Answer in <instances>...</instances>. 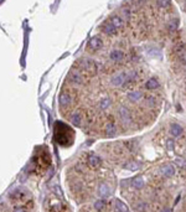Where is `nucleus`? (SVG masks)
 Here are the masks:
<instances>
[{
    "label": "nucleus",
    "instance_id": "1",
    "mask_svg": "<svg viewBox=\"0 0 186 212\" xmlns=\"http://www.w3.org/2000/svg\"><path fill=\"white\" fill-rule=\"evenodd\" d=\"M76 131L66 122L57 121L54 125V139L61 148H70L75 143Z\"/></svg>",
    "mask_w": 186,
    "mask_h": 212
},
{
    "label": "nucleus",
    "instance_id": "2",
    "mask_svg": "<svg viewBox=\"0 0 186 212\" xmlns=\"http://www.w3.org/2000/svg\"><path fill=\"white\" fill-rule=\"evenodd\" d=\"M9 205L6 207H9L8 210L11 211H29V210H34L35 205H34V198L32 196L26 192V191H16L15 194L10 195V198H8Z\"/></svg>",
    "mask_w": 186,
    "mask_h": 212
},
{
    "label": "nucleus",
    "instance_id": "3",
    "mask_svg": "<svg viewBox=\"0 0 186 212\" xmlns=\"http://www.w3.org/2000/svg\"><path fill=\"white\" fill-rule=\"evenodd\" d=\"M31 164H32V169H31L32 174L41 176L42 174H45L47 171V167L51 164V154L48 153V150L45 145L36 148V151L32 156Z\"/></svg>",
    "mask_w": 186,
    "mask_h": 212
},
{
    "label": "nucleus",
    "instance_id": "4",
    "mask_svg": "<svg viewBox=\"0 0 186 212\" xmlns=\"http://www.w3.org/2000/svg\"><path fill=\"white\" fill-rule=\"evenodd\" d=\"M118 114H119V118H121V121L124 125H129L131 123V114H130V112L127 107H124V105L119 107Z\"/></svg>",
    "mask_w": 186,
    "mask_h": 212
},
{
    "label": "nucleus",
    "instance_id": "5",
    "mask_svg": "<svg viewBox=\"0 0 186 212\" xmlns=\"http://www.w3.org/2000/svg\"><path fill=\"white\" fill-rule=\"evenodd\" d=\"M102 46H103V40L99 36L92 37L88 42V50L91 48V51H98L102 48Z\"/></svg>",
    "mask_w": 186,
    "mask_h": 212
},
{
    "label": "nucleus",
    "instance_id": "6",
    "mask_svg": "<svg viewBox=\"0 0 186 212\" xmlns=\"http://www.w3.org/2000/svg\"><path fill=\"white\" fill-rule=\"evenodd\" d=\"M160 171H161V174L166 177H170L175 174V166L172 165V164H165L160 167Z\"/></svg>",
    "mask_w": 186,
    "mask_h": 212
},
{
    "label": "nucleus",
    "instance_id": "7",
    "mask_svg": "<svg viewBox=\"0 0 186 212\" xmlns=\"http://www.w3.org/2000/svg\"><path fill=\"white\" fill-rule=\"evenodd\" d=\"M109 57L114 62H121L124 58V54H123V51H121V50H112L111 54H109Z\"/></svg>",
    "mask_w": 186,
    "mask_h": 212
},
{
    "label": "nucleus",
    "instance_id": "8",
    "mask_svg": "<svg viewBox=\"0 0 186 212\" xmlns=\"http://www.w3.org/2000/svg\"><path fill=\"white\" fill-rule=\"evenodd\" d=\"M114 28L117 29V31H118V29H121L122 26H123V19L119 16V15H114V16H112L111 18V21H109Z\"/></svg>",
    "mask_w": 186,
    "mask_h": 212
},
{
    "label": "nucleus",
    "instance_id": "9",
    "mask_svg": "<svg viewBox=\"0 0 186 212\" xmlns=\"http://www.w3.org/2000/svg\"><path fill=\"white\" fill-rule=\"evenodd\" d=\"M130 185L134 189H141L144 186V179H143V176H135L134 179L131 180Z\"/></svg>",
    "mask_w": 186,
    "mask_h": 212
},
{
    "label": "nucleus",
    "instance_id": "10",
    "mask_svg": "<svg viewBox=\"0 0 186 212\" xmlns=\"http://www.w3.org/2000/svg\"><path fill=\"white\" fill-rule=\"evenodd\" d=\"M141 97H143V93L140 91H133V92H129V93H128V99L130 102H137Z\"/></svg>",
    "mask_w": 186,
    "mask_h": 212
},
{
    "label": "nucleus",
    "instance_id": "11",
    "mask_svg": "<svg viewBox=\"0 0 186 212\" xmlns=\"http://www.w3.org/2000/svg\"><path fill=\"white\" fill-rule=\"evenodd\" d=\"M170 133H171V135H174V137L181 135V134H182V128H181V125H179V124H171V127H170Z\"/></svg>",
    "mask_w": 186,
    "mask_h": 212
},
{
    "label": "nucleus",
    "instance_id": "12",
    "mask_svg": "<svg viewBox=\"0 0 186 212\" xmlns=\"http://www.w3.org/2000/svg\"><path fill=\"white\" fill-rule=\"evenodd\" d=\"M178 28H179V19H172L171 21H169V24H168V30H169L170 32L176 31Z\"/></svg>",
    "mask_w": 186,
    "mask_h": 212
},
{
    "label": "nucleus",
    "instance_id": "13",
    "mask_svg": "<svg viewBox=\"0 0 186 212\" xmlns=\"http://www.w3.org/2000/svg\"><path fill=\"white\" fill-rule=\"evenodd\" d=\"M145 87H147L148 89H155L159 87V82H158V79L156 78H149L147 83H145Z\"/></svg>",
    "mask_w": 186,
    "mask_h": 212
},
{
    "label": "nucleus",
    "instance_id": "14",
    "mask_svg": "<svg viewBox=\"0 0 186 212\" xmlns=\"http://www.w3.org/2000/svg\"><path fill=\"white\" fill-rule=\"evenodd\" d=\"M123 167H124V169H127V170L135 171V170H138V169L140 167V165H139L138 163H135V161H129V163H127V164H125Z\"/></svg>",
    "mask_w": 186,
    "mask_h": 212
},
{
    "label": "nucleus",
    "instance_id": "15",
    "mask_svg": "<svg viewBox=\"0 0 186 212\" xmlns=\"http://www.w3.org/2000/svg\"><path fill=\"white\" fill-rule=\"evenodd\" d=\"M115 210L118 211H128V206L124 205L122 201H119V200H115Z\"/></svg>",
    "mask_w": 186,
    "mask_h": 212
},
{
    "label": "nucleus",
    "instance_id": "16",
    "mask_svg": "<svg viewBox=\"0 0 186 212\" xmlns=\"http://www.w3.org/2000/svg\"><path fill=\"white\" fill-rule=\"evenodd\" d=\"M156 3L159 8H168L170 5V0H158Z\"/></svg>",
    "mask_w": 186,
    "mask_h": 212
},
{
    "label": "nucleus",
    "instance_id": "17",
    "mask_svg": "<svg viewBox=\"0 0 186 212\" xmlns=\"http://www.w3.org/2000/svg\"><path fill=\"white\" fill-rule=\"evenodd\" d=\"M135 210H137V211H145V210H148V204L139 202V204L135 206Z\"/></svg>",
    "mask_w": 186,
    "mask_h": 212
},
{
    "label": "nucleus",
    "instance_id": "18",
    "mask_svg": "<svg viewBox=\"0 0 186 212\" xmlns=\"http://www.w3.org/2000/svg\"><path fill=\"white\" fill-rule=\"evenodd\" d=\"M175 163H176L179 166H181V167H186V161L184 160L182 157H176V159H175Z\"/></svg>",
    "mask_w": 186,
    "mask_h": 212
},
{
    "label": "nucleus",
    "instance_id": "19",
    "mask_svg": "<svg viewBox=\"0 0 186 212\" xmlns=\"http://www.w3.org/2000/svg\"><path fill=\"white\" fill-rule=\"evenodd\" d=\"M168 149L169 150H174V140H172V139L168 140Z\"/></svg>",
    "mask_w": 186,
    "mask_h": 212
},
{
    "label": "nucleus",
    "instance_id": "20",
    "mask_svg": "<svg viewBox=\"0 0 186 212\" xmlns=\"http://www.w3.org/2000/svg\"><path fill=\"white\" fill-rule=\"evenodd\" d=\"M180 60H181V63L186 65V52H184V54H181V56H180Z\"/></svg>",
    "mask_w": 186,
    "mask_h": 212
}]
</instances>
